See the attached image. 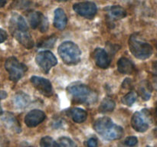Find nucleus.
Listing matches in <instances>:
<instances>
[{"label": "nucleus", "instance_id": "nucleus-1", "mask_svg": "<svg viewBox=\"0 0 157 147\" xmlns=\"http://www.w3.org/2000/svg\"><path fill=\"white\" fill-rule=\"evenodd\" d=\"M10 30L15 39L26 48L31 49L35 43L29 32L27 22L21 15L14 14L10 19Z\"/></svg>", "mask_w": 157, "mask_h": 147}, {"label": "nucleus", "instance_id": "nucleus-2", "mask_svg": "<svg viewBox=\"0 0 157 147\" xmlns=\"http://www.w3.org/2000/svg\"><path fill=\"white\" fill-rule=\"evenodd\" d=\"M94 129L98 133L109 140L121 139L124 135V130L116 125L109 117H101L97 119L94 124Z\"/></svg>", "mask_w": 157, "mask_h": 147}, {"label": "nucleus", "instance_id": "nucleus-3", "mask_svg": "<svg viewBox=\"0 0 157 147\" xmlns=\"http://www.w3.org/2000/svg\"><path fill=\"white\" fill-rule=\"evenodd\" d=\"M129 47L133 56L140 60H146L150 58L153 54V47L147 41H144L139 35L133 34L129 39Z\"/></svg>", "mask_w": 157, "mask_h": 147}, {"label": "nucleus", "instance_id": "nucleus-4", "mask_svg": "<svg viewBox=\"0 0 157 147\" xmlns=\"http://www.w3.org/2000/svg\"><path fill=\"white\" fill-rule=\"evenodd\" d=\"M58 54L65 64L74 65L81 61V51L79 47L72 41H64L58 47Z\"/></svg>", "mask_w": 157, "mask_h": 147}, {"label": "nucleus", "instance_id": "nucleus-5", "mask_svg": "<svg viewBox=\"0 0 157 147\" xmlns=\"http://www.w3.org/2000/svg\"><path fill=\"white\" fill-rule=\"evenodd\" d=\"M5 67L9 72V79L13 82H18L28 70L26 65L19 62L15 57H10L6 60Z\"/></svg>", "mask_w": 157, "mask_h": 147}, {"label": "nucleus", "instance_id": "nucleus-6", "mask_svg": "<svg viewBox=\"0 0 157 147\" xmlns=\"http://www.w3.org/2000/svg\"><path fill=\"white\" fill-rule=\"evenodd\" d=\"M67 91L78 102L90 103L95 96L91 89L84 84H75L67 87Z\"/></svg>", "mask_w": 157, "mask_h": 147}, {"label": "nucleus", "instance_id": "nucleus-7", "mask_svg": "<svg viewBox=\"0 0 157 147\" xmlns=\"http://www.w3.org/2000/svg\"><path fill=\"white\" fill-rule=\"evenodd\" d=\"M35 62L44 73L48 74L52 67L56 65L58 60L52 52L49 51H42L37 54Z\"/></svg>", "mask_w": 157, "mask_h": 147}, {"label": "nucleus", "instance_id": "nucleus-8", "mask_svg": "<svg viewBox=\"0 0 157 147\" xmlns=\"http://www.w3.org/2000/svg\"><path fill=\"white\" fill-rule=\"evenodd\" d=\"M73 9L77 14L87 19H92L98 12L97 6L92 2L75 3L73 6Z\"/></svg>", "mask_w": 157, "mask_h": 147}, {"label": "nucleus", "instance_id": "nucleus-9", "mask_svg": "<svg viewBox=\"0 0 157 147\" xmlns=\"http://www.w3.org/2000/svg\"><path fill=\"white\" fill-rule=\"evenodd\" d=\"M29 21L32 28H39L41 32H45L48 28V21L40 12H31L29 15Z\"/></svg>", "mask_w": 157, "mask_h": 147}, {"label": "nucleus", "instance_id": "nucleus-10", "mask_svg": "<svg viewBox=\"0 0 157 147\" xmlns=\"http://www.w3.org/2000/svg\"><path fill=\"white\" fill-rule=\"evenodd\" d=\"M31 82L34 87L44 96H52L53 94V88L52 84L48 79L38 76H32Z\"/></svg>", "mask_w": 157, "mask_h": 147}, {"label": "nucleus", "instance_id": "nucleus-11", "mask_svg": "<svg viewBox=\"0 0 157 147\" xmlns=\"http://www.w3.org/2000/svg\"><path fill=\"white\" fill-rule=\"evenodd\" d=\"M131 126L136 131L144 133L149 128V123L147 116L143 112H136L131 118Z\"/></svg>", "mask_w": 157, "mask_h": 147}, {"label": "nucleus", "instance_id": "nucleus-12", "mask_svg": "<svg viewBox=\"0 0 157 147\" xmlns=\"http://www.w3.org/2000/svg\"><path fill=\"white\" fill-rule=\"evenodd\" d=\"M46 115L42 110H32L26 114L25 117V123L28 127H35L44 120Z\"/></svg>", "mask_w": 157, "mask_h": 147}, {"label": "nucleus", "instance_id": "nucleus-13", "mask_svg": "<svg viewBox=\"0 0 157 147\" xmlns=\"http://www.w3.org/2000/svg\"><path fill=\"white\" fill-rule=\"evenodd\" d=\"M94 59L96 65L101 68L106 69L110 66V59L104 49L100 47L95 49L94 51Z\"/></svg>", "mask_w": 157, "mask_h": 147}, {"label": "nucleus", "instance_id": "nucleus-14", "mask_svg": "<svg viewBox=\"0 0 157 147\" xmlns=\"http://www.w3.org/2000/svg\"><path fill=\"white\" fill-rule=\"evenodd\" d=\"M117 68L120 73L124 74H131L135 70L134 64L127 58H120L117 62Z\"/></svg>", "mask_w": 157, "mask_h": 147}, {"label": "nucleus", "instance_id": "nucleus-15", "mask_svg": "<svg viewBox=\"0 0 157 147\" xmlns=\"http://www.w3.org/2000/svg\"><path fill=\"white\" fill-rule=\"evenodd\" d=\"M67 16L62 9H55V18H54V25L56 28L59 30H63L66 27L67 24Z\"/></svg>", "mask_w": 157, "mask_h": 147}, {"label": "nucleus", "instance_id": "nucleus-16", "mask_svg": "<svg viewBox=\"0 0 157 147\" xmlns=\"http://www.w3.org/2000/svg\"><path fill=\"white\" fill-rule=\"evenodd\" d=\"M29 103H30V96L23 92L16 93L14 97V104L18 109L25 108L29 105Z\"/></svg>", "mask_w": 157, "mask_h": 147}, {"label": "nucleus", "instance_id": "nucleus-17", "mask_svg": "<svg viewBox=\"0 0 157 147\" xmlns=\"http://www.w3.org/2000/svg\"><path fill=\"white\" fill-rule=\"evenodd\" d=\"M71 116L72 119L77 123H82L87 119V113L83 109L75 107L71 110Z\"/></svg>", "mask_w": 157, "mask_h": 147}, {"label": "nucleus", "instance_id": "nucleus-18", "mask_svg": "<svg viewBox=\"0 0 157 147\" xmlns=\"http://www.w3.org/2000/svg\"><path fill=\"white\" fill-rule=\"evenodd\" d=\"M3 121H4L5 123L7 125V126L9 129L14 130L16 133H20L21 132V126H20L19 123H18V121L15 119V117L12 114L6 113L4 117H3Z\"/></svg>", "mask_w": 157, "mask_h": 147}, {"label": "nucleus", "instance_id": "nucleus-19", "mask_svg": "<svg viewBox=\"0 0 157 147\" xmlns=\"http://www.w3.org/2000/svg\"><path fill=\"white\" fill-rule=\"evenodd\" d=\"M108 13L114 19H121L127 16V12L120 6H113L108 8Z\"/></svg>", "mask_w": 157, "mask_h": 147}, {"label": "nucleus", "instance_id": "nucleus-20", "mask_svg": "<svg viewBox=\"0 0 157 147\" xmlns=\"http://www.w3.org/2000/svg\"><path fill=\"white\" fill-rule=\"evenodd\" d=\"M115 106H116V103L110 97H106L101 102L99 110L101 113H109L114 110Z\"/></svg>", "mask_w": 157, "mask_h": 147}, {"label": "nucleus", "instance_id": "nucleus-21", "mask_svg": "<svg viewBox=\"0 0 157 147\" xmlns=\"http://www.w3.org/2000/svg\"><path fill=\"white\" fill-rule=\"evenodd\" d=\"M40 147H59V145L50 136H44L40 141Z\"/></svg>", "mask_w": 157, "mask_h": 147}, {"label": "nucleus", "instance_id": "nucleus-22", "mask_svg": "<svg viewBox=\"0 0 157 147\" xmlns=\"http://www.w3.org/2000/svg\"><path fill=\"white\" fill-rule=\"evenodd\" d=\"M137 98V95L135 92L131 91L126 94L124 97L122 98V103L127 106H132L135 103Z\"/></svg>", "mask_w": 157, "mask_h": 147}, {"label": "nucleus", "instance_id": "nucleus-23", "mask_svg": "<svg viewBox=\"0 0 157 147\" xmlns=\"http://www.w3.org/2000/svg\"><path fill=\"white\" fill-rule=\"evenodd\" d=\"M139 93L144 100H148L151 96V90L147 84H144L139 87Z\"/></svg>", "mask_w": 157, "mask_h": 147}, {"label": "nucleus", "instance_id": "nucleus-24", "mask_svg": "<svg viewBox=\"0 0 157 147\" xmlns=\"http://www.w3.org/2000/svg\"><path fill=\"white\" fill-rule=\"evenodd\" d=\"M59 147H77L73 140L68 137H61L59 139Z\"/></svg>", "mask_w": 157, "mask_h": 147}, {"label": "nucleus", "instance_id": "nucleus-25", "mask_svg": "<svg viewBox=\"0 0 157 147\" xmlns=\"http://www.w3.org/2000/svg\"><path fill=\"white\" fill-rule=\"evenodd\" d=\"M55 41H56V38L54 37V38H49L48 39L45 40V41H42V43H41V45H39L40 47H50L55 44Z\"/></svg>", "mask_w": 157, "mask_h": 147}, {"label": "nucleus", "instance_id": "nucleus-26", "mask_svg": "<svg viewBox=\"0 0 157 147\" xmlns=\"http://www.w3.org/2000/svg\"><path fill=\"white\" fill-rule=\"evenodd\" d=\"M138 139L135 136H129L125 139V144L128 146H134L137 144Z\"/></svg>", "mask_w": 157, "mask_h": 147}, {"label": "nucleus", "instance_id": "nucleus-27", "mask_svg": "<svg viewBox=\"0 0 157 147\" xmlns=\"http://www.w3.org/2000/svg\"><path fill=\"white\" fill-rule=\"evenodd\" d=\"M87 147H98V141L94 138H90L87 142Z\"/></svg>", "mask_w": 157, "mask_h": 147}, {"label": "nucleus", "instance_id": "nucleus-28", "mask_svg": "<svg viewBox=\"0 0 157 147\" xmlns=\"http://www.w3.org/2000/svg\"><path fill=\"white\" fill-rule=\"evenodd\" d=\"M8 38V35H7V32H6L5 30L3 29L0 28V44L2 42H4Z\"/></svg>", "mask_w": 157, "mask_h": 147}, {"label": "nucleus", "instance_id": "nucleus-29", "mask_svg": "<svg viewBox=\"0 0 157 147\" xmlns=\"http://www.w3.org/2000/svg\"><path fill=\"white\" fill-rule=\"evenodd\" d=\"M7 97V93L6 91H3V90H0V100L6 99ZM3 113L2 108L1 105H0V116Z\"/></svg>", "mask_w": 157, "mask_h": 147}, {"label": "nucleus", "instance_id": "nucleus-30", "mask_svg": "<svg viewBox=\"0 0 157 147\" xmlns=\"http://www.w3.org/2000/svg\"><path fill=\"white\" fill-rule=\"evenodd\" d=\"M7 0H0V8H2L6 6Z\"/></svg>", "mask_w": 157, "mask_h": 147}, {"label": "nucleus", "instance_id": "nucleus-31", "mask_svg": "<svg viewBox=\"0 0 157 147\" xmlns=\"http://www.w3.org/2000/svg\"><path fill=\"white\" fill-rule=\"evenodd\" d=\"M153 68H154V71H155V74L156 75V77H157V62H156L154 64V67H153Z\"/></svg>", "mask_w": 157, "mask_h": 147}, {"label": "nucleus", "instance_id": "nucleus-32", "mask_svg": "<svg viewBox=\"0 0 157 147\" xmlns=\"http://www.w3.org/2000/svg\"><path fill=\"white\" fill-rule=\"evenodd\" d=\"M58 1H60V2H64V1H67V0H58Z\"/></svg>", "mask_w": 157, "mask_h": 147}, {"label": "nucleus", "instance_id": "nucleus-33", "mask_svg": "<svg viewBox=\"0 0 157 147\" xmlns=\"http://www.w3.org/2000/svg\"><path fill=\"white\" fill-rule=\"evenodd\" d=\"M156 112H157V104H156Z\"/></svg>", "mask_w": 157, "mask_h": 147}]
</instances>
